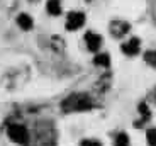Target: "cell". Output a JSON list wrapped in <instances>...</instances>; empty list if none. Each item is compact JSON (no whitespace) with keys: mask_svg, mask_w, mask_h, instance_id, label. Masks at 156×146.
Returning <instances> with one entry per match:
<instances>
[{"mask_svg":"<svg viewBox=\"0 0 156 146\" xmlns=\"http://www.w3.org/2000/svg\"><path fill=\"white\" fill-rule=\"evenodd\" d=\"M102 43H104V39H102V36L98 34V32H94V31L85 32V44H87V48H88V51L97 53L102 48Z\"/></svg>","mask_w":156,"mask_h":146,"instance_id":"obj_5","label":"cell"},{"mask_svg":"<svg viewBox=\"0 0 156 146\" xmlns=\"http://www.w3.org/2000/svg\"><path fill=\"white\" fill-rule=\"evenodd\" d=\"M7 136L10 141L17 143L20 146H26L29 143V131L24 124H19V123H12L7 126Z\"/></svg>","mask_w":156,"mask_h":146,"instance_id":"obj_2","label":"cell"},{"mask_svg":"<svg viewBox=\"0 0 156 146\" xmlns=\"http://www.w3.org/2000/svg\"><path fill=\"white\" fill-rule=\"evenodd\" d=\"M109 31L115 39H121V37H124L131 31V24L127 20H122V19H114L109 26Z\"/></svg>","mask_w":156,"mask_h":146,"instance_id":"obj_4","label":"cell"},{"mask_svg":"<svg viewBox=\"0 0 156 146\" xmlns=\"http://www.w3.org/2000/svg\"><path fill=\"white\" fill-rule=\"evenodd\" d=\"M137 111H139L141 117H139V121H136V123H134V126L141 127V126H144L149 119H151V111H149V107H148V104H146V102H141L139 107H137Z\"/></svg>","mask_w":156,"mask_h":146,"instance_id":"obj_7","label":"cell"},{"mask_svg":"<svg viewBox=\"0 0 156 146\" xmlns=\"http://www.w3.org/2000/svg\"><path fill=\"white\" fill-rule=\"evenodd\" d=\"M114 146H129L127 133H117L115 139H114Z\"/></svg>","mask_w":156,"mask_h":146,"instance_id":"obj_11","label":"cell"},{"mask_svg":"<svg viewBox=\"0 0 156 146\" xmlns=\"http://www.w3.org/2000/svg\"><path fill=\"white\" fill-rule=\"evenodd\" d=\"M146 141H148V146H156V127L146 131Z\"/></svg>","mask_w":156,"mask_h":146,"instance_id":"obj_13","label":"cell"},{"mask_svg":"<svg viewBox=\"0 0 156 146\" xmlns=\"http://www.w3.org/2000/svg\"><path fill=\"white\" fill-rule=\"evenodd\" d=\"M154 100H156V92H154Z\"/></svg>","mask_w":156,"mask_h":146,"instance_id":"obj_15","label":"cell"},{"mask_svg":"<svg viewBox=\"0 0 156 146\" xmlns=\"http://www.w3.org/2000/svg\"><path fill=\"white\" fill-rule=\"evenodd\" d=\"M85 20H87V16L82 10H71L66 16L65 27H66V31H78V29H82L85 26Z\"/></svg>","mask_w":156,"mask_h":146,"instance_id":"obj_3","label":"cell"},{"mask_svg":"<svg viewBox=\"0 0 156 146\" xmlns=\"http://www.w3.org/2000/svg\"><path fill=\"white\" fill-rule=\"evenodd\" d=\"M17 26H19L22 31H31V29L34 27V20H32V17L29 16V14L22 12V14L17 16Z\"/></svg>","mask_w":156,"mask_h":146,"instance_id":"obj_8","label":"cell"},{"mask_svg":"<svg viewBox=\"0 0 156 146\" xmlns=\"http://www.w3.org/2000/svg\"><path fill=\"white\" fill-rule=\"evenodd\" d=\"M46 12L53 17H58L61 16L63 12V5H61V0H48L46 2Z\"/></svg>","mask_w":156,"mask_h":146,"instance_id":"obj_9","label":"cell"},{"mask_svg":"<svg viewBox=\"0 0 156 146\" xmlns=\"http://www.w3.org/2000/svg\"><path fill=\"white\" fill-rule=\"evenodd\" d=\"M144 61L149 65V66L156 68V49H149V51L144 53Z\"/></svg>","mask_w":156,"mask_h":146,"instance_id":"obj_12","label":"cell"},{"mask_svg":"<svg viewBox=\"0 0 156 146\" xmlns=\"http://www.w3.org/2000/svg\"><path fill=\"white\" fill-rule=\"evenodd\" d=\"M87 2H90V0H87Z\"/></svg>","mask_w":156,"mask_h":146,"instance_id":"obj_16","label":"cell"},{"mask_svg":"<svg viewBox=\"0 0 156 146\" xmlns=\"http://www.w3.org/2000/svg\"><path fill=\"white\" fill-rule=\"evenodd\" d=\"M80 146H102V143L98 141V139H82V143H80Z\"/></svg>","mask_w":156,"mask_h":146,"instance_id":"obj_14","label":"cell"},{"mask_svg":"<svg viewBox=\"0 0 156 146\" xmlns=\"http://www.w3.org/2000/svg\"><path fill=\"white\" fill-rule=\"evenodd\" d=\"M121 51L124 53L126 56H136V55H139V51H141V39H139V37H131V39H127L126 43H122Z\"/></svg>","mask_w":156,"mask_h":146,"instance_id":"obj_6","label":"cell"},{"mask_svg":"<svg viewBox=\"0 0 156 146\" xmlns=\"http://www.w3.org/2000/svg\"><path fill=\"white\" fill-rule=\"evenodd\" d=\"M94 107V100L87 94H71L61 102L63 112H82Z\"/></svg>","mask_w":156,"mask_h":146,"instance_id":"obj_1","label":"cell"},{"mask_svg":"<svg viewBox=\"0 0 156 146\" xmlns=\"http://www.w3.org/2000/svg\"><path fill=\"white\" fill-rule=\"evenodd\" d=\"M94 65L95 66H102V68H109L110 66V56L107 53H97L94 58Z\"/></svg>","mask_w":156,"mask_h":146,"instance_id":"obj_10","label":"cell"}]
</instances>
